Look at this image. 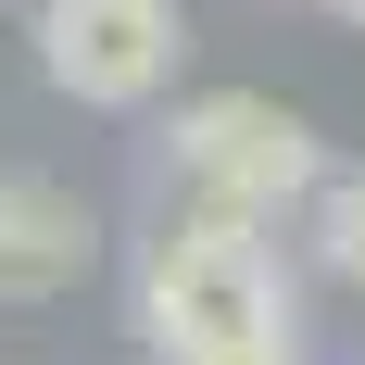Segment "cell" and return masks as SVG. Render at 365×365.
<instances>
[{
	"label": "cell",
	"instance_id": "obj_3",
	"mask_svg": "<svg viewBox=\"0 0 365 365\" xmlns=\"http://www.w3.org/2000/svg\"><path fill=\"white\" fill-rule=\"evenodd\" d=\"M177 51H189L177 0H38V63H51L63 101L139 113V101L177 88Z\"/></svg>",
	"mask_w": 365,
	"mask_h": 365
},
{
	"label": "cell",
	"instance_id": "obj_6",
	"mask_svg": "<svg viewBox=\"0 0 365 365\" xmlns=\"http://www.w3.org/2000/svg\"><path fill=\"white\" fill-rule=\"evenodd\" d=\"M215 365H302V340H252V353H215Z\"/></svg>",
	"mask_w": 365,
	"mask_h": 365
},
{
	"label": "cell",
	"instance_id": "obj_1",
	"mask_svg": "<svg viewBox=\"0 0 365 365\" xmlns=\"http://www.w3.org/2000/svg\"><path fill=\"white\" fill-rule=\"evenodd\" d=\"M139 340L164 365H215V353H252V340H290V277L252 227H215L189 215L139 252Z\"/></svg>",
	"mask_w": 365,
	"mask_h": 365
},
{
	"label": "cell",
	"instance_id": "obj_7",
	"mask_svg": "<svg viewBox=\"0 0 365 365\" xmlns=\"http://www.w3.org/2000/svg\"><path fill=\"white\" fill-rule=\"evenodd\" d=\"M328 13H353V26H365V0H328Z\"/></svg>",
	"mask_w": 365,
	"mask_h": 365
},
{
	"label": "cell",
	"instance_id": "obj_4",
	"mask_svg": "<svg viewBox=\"0 0 365 365\" xmlns=\"http://www.w3.org/2000/svg\"><path fill=\"white\" fill-rule=\"evenodd\" d=\"M88 264V215L51 177H0V302H51Z\"/></svg>",
	"mask_w": 365,
	"mask_h": 365
},
{
	"label": "cell",
	"instance_id": "obj_5",
	"mask_svg": "<svg viewBox=\"0 0 365 365\" xmlns=\"http://www.w3.org/2000/svg\"><path fill=\"white\" fill-rule=\"evenodd\" d=\"M315 240H328V264H340V277L365 290V164H353V177H328V189H315Z\"/></svg>",
	"mask_w": 365,
	"mask_h": 365
},
{
	"label": "cell",
	"instance_id": "obj_2",
	"mask_svg": "<svg viewBox=\"0 0 365 365\" xmlns=\"http://www.w3.org/2000/svg\"><path fill=\"white\" fill-rule=\"evenodd\" d=\"M164 164L189 177V202L215 227H277L302 215L315 189H328V151H315V126L277 101H252V88H215V101H189L177 126H164Z\"/></svg>",
	"mask_w": 365,
	"mask_h": 365
}]
</instances>
